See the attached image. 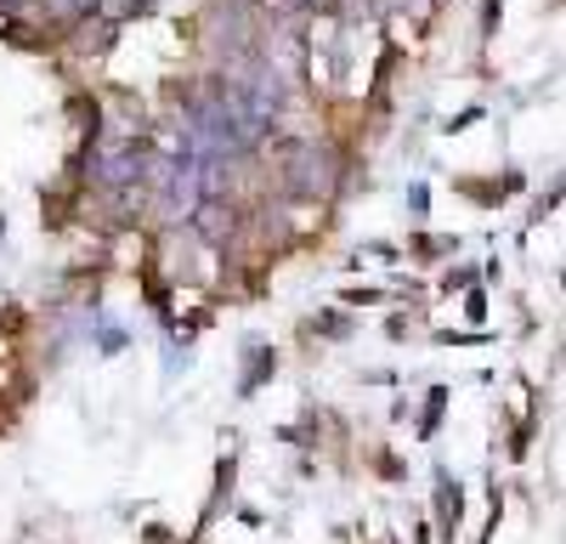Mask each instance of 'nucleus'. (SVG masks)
<instances>
[{"label":"nucleus","instance_id":"nucleus-1","mask_svg":"<svg viewBox=\"0 0 566 544\" xmlns=\"http://www.w3.org/2000/svg\"><path fill=\"white\" fill-rule=\"evenodd\" d=\"M290 181H295L301 193H328V188H335V154H328L323 143H295Z\"/></svg>","mask_w":566,"mask_h":544},{"label":"nucleus","instance_id":"nucleus-2","mask_svg":"<svg viewBox=\"0 0 566 544\" xmlns=\"http://www.w3.org/2000/svg\"><path fill=\"white\" fill-rule=\"evenodd\" d=\"M193 221L205 227V239H210V244H221V239L232 233V210H227L221 199H205V205L193 210Z\"/></svg>","mask_w":566,"mask_h":544},{"label":"nucleus","instance_id":"nucleus-3","mask_svg":"<svg viewBox=\"0 0 566 544\" xmlns=\"http://www.w3.org/2000/svg\"><path fill=\"white\" fill-rule=\"evenodd\" d=\"M442 522H459V488H442Z\"/></svg>","mask_w":566,"mask_h":544}]
</instances>
